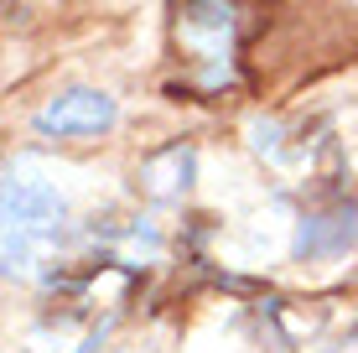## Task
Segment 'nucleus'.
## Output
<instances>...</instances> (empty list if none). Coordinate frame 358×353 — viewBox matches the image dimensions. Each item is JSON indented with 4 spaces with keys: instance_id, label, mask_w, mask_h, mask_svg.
I'll list each match as a JSON object with an SVG mask.
<instances>
[{
    "instance_id": "f257e3e1",
    "label": "nucleus",
    "mask_w": 358,
    "mask_h": 353,
    "mask_svg": "<svg viewBox=\"0 0 358 353\" xmlns=\"http://www.w3.org/2000/svg\"><path fill=\"white\" fill-rule=\"evenodd\" d=\"M57 213H63V198L47 182L10 172V182H6V260H10V271L27 260L31 239L47 224H57Z\"/></svg>"
},
{
    "instance_id": "f03ea898",
    "label": "nucleus",
    "mask_w": 358,
    "mask_h": 353,
    "mask_svg": "<svg viewBox=\"0 0 358 353\" xmlns=\"http://www.w3.org/2000/svg\"><path fill=\"white\" fill-rule=\"evenodd\" d=\"M109 125H115V99L99 89H68L36 115L42 136H99Z\"/></svg>"
}]
</instances>
